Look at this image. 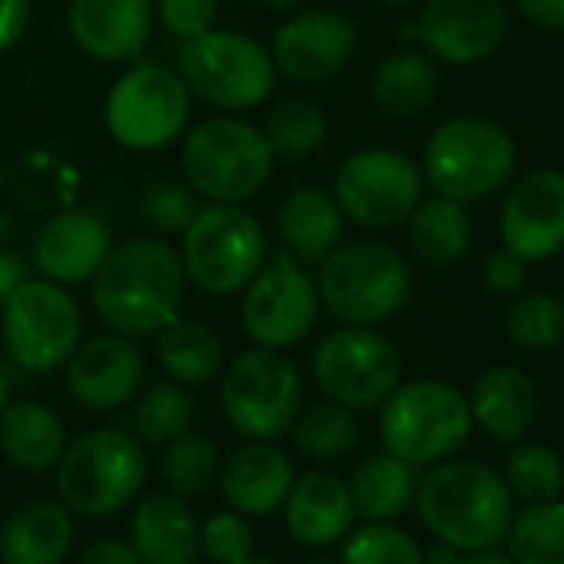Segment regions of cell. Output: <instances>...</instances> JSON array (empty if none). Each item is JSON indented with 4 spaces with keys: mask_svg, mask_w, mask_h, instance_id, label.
<instances>
[{
    "mask_svg": "<svg viewBox=\"0 0 564 564\" xmlns=\"http://www.w3.org/2000/svg\"><path fill=\"white\" fill-rule=\"evenodd\" d=\"M286 528L306 547H329L352 528L356 508L349 485L333 471H306L286 495Z\"/></svg>",
    "mask_w": 564,
    "mask_h": 564,
    "instance_id": "obj_24",
    "label": "cell"
},
{
    "mask_svg": "<svg viewBox=\"0 0 564 564\" xmlns=\"http://www.w3.org/2000/svg\"><path fill=\"white\" fill-rule=\"evenodd\" d=\"M183 170L189 189L209 203H246L269 183L272 150L252 123L209 117L186 137Z\"/></svg>",
    "mask_w": 564,
    "mask_h": 564,
    "instance_id": "obj_8",
    "label": "cell"
},
{
    "mask_svg": "<svg viewBox=\"0 0 564 564\" xmlns=\"http://www.w3.org/2000/svg\"><path fill=\"white\" fill-rule=\"evenodd\" d=\"M219 448L209 435L199 432H183L173 442H166L163 458H160V475L166 491L180 498H196L206 495L219 481Z\"/></svg>",
    "mask_w": 564,
    "mask_h": 564,
    "instance_id": "obj_33",
    "label": "cell"
},
{
    "mask_svg": "<svg viewBox=\"0 0 564 564\" xmlns=\"http://www.w3.org/2000/svg\"><path fill=\"white\" fill-rule=\"evenodd\" d=\"M176 74L189 97H199L219 110L259 107L275 90L272 54L259 41L236 31H206L183 41Z\"/></svg>",
    "mask_w": 564,
    "mask_h": 564,
    "instance_id": "obj_10",
    "label": "cell"
},
{
    "mask_svg": "<svg viewBox=\"0 0 564 564\" xmlns=\"http://www.w3.org/2000/svg\"><path fill=\"white\" fill-rule=\"evenodd\" d=\"M458 564H514V561L498 554V551H491V547H485V551H468Z\"/></svg>",
    "mask_w": 564,
    "mask_h": 564,
    "instance_id": "obj_50",
    "label": "cell"
},
{
    "mask_svg": "<svg viewBox=\"0 0 564 564\" xmlns=\"http://www.w3.org/2000/svg\"><path fill=\"white\" fill-rule=\"evenodd\" d=\"M505 333L528 352H547L564 343V303L547 293H524L511 303Z\"/></svg>",
    "mask_w": 564,
    "mask_h": 564,
    "instance_id": "obj_39",
    "label": "cell"
},
{
    "mask_svg": "<svg viewBox=\"0 0 564 564\" xmlns=\"http://www.w3.org/2000/svg\"><path fill=\"white\" fill-rule=\"evenodd\" d=\"M518 150L505 127L485 117H455L435 127L422 153V176L438 196L475 203L514 176Z\"/></svg>",
    "mask_w": 564,
    "mask_h": 564,
    "instance_id": "obj_4",
    "label": "cell"
},
{
    "mask_svg": "<svg viewBox=\"0 0 564 564\" xmlns=\"http://www.w3.org/2000/svg\"><path fill=\"white\" fill-rule=\"evenodd\" d=\"M505 31V0H429L415 28L425 54L452 67L488 61L501 47Z\"/></svg>",
    "mask_w": 564,
    "mask_h": 564,
    "instance_id": "obj_16",
    "label": "cell"
},
{
    "mask_svg": "<svg viewBox=\"0 0 564 564\" xmlns=\"http://www.w3.org/2000/svg\"><path fill=\"white\" fill-rule=\"evenodd\" d=\"M296 481L290 455L272 442L252 438L239 445L219 468V488L232 511L239 514H269L282 508Z\"/></svg>",
    "mask_w": 564,
    "mask_h": 564,
    "instance_id": "obj_22",
    "label": "cell"
},
{
    "mask_svg": "<svg viewBox=\"0 0 564 564\" xmlns=\"http://www.w3.org/2000/svg\"><path fill=\"white\" fill-rule=\"evenodd\" d=\"M319 319L316 279L290 249L269 252L242 296V329L262 349H290L303 343Z\"/></svg>",
    "mask_w": 564,
    "mask_h": 564,
    "instance_id": "obj_14",
    "label": "cell"
},
{
    "mask_svg": "<svg viewBox=\"0 0 564 564\" xmlns=\"http://www.w3.org/2000/svg\"><path fill=\"white\" fill-rule=\"evenodd\" d=\"M409 242L425 265H452L471 246V219L465 203L448 196L419 199L409 213Z\"/></svg>",
    "mask_w": 564,
    "mask_h": 564,
    "instance_id": "obj_30",
    "label": "cell"
},
{
    "mask_svg": "<svg viewBox=\"0 0 564 564\" xmlns=\"http://www.w3.org/2000/svg\"><path fill=\"white\" fill-rule=\"evenodd\" d=\"M326 133H329L326 113L310 100H290L275 107L262 127V137L272 156H282V160L313 156L326 143Z\"/></svg>",
    "mask_w": 564,
    "mask_h": 564,
    "instance_id": "obj_35",
    "label": "cell"
},
{
    "mask_svg": "<svg viewBox=\"0 0 564 564\" xmlns=\"http://www.w3.org/2000/svg\"><path fill=\"white\" fill-rule=\"evenodd\" d=\"M31 24V0H0V54L21 44Z\"/></svg>",
    "mask_w": 564,
    "mask_h": 564,
    "instance_id": "obj_45",
    "label": "cell"
},
{
    "mask_svg": "<svg viewBox=\"0 0 564 564\" xmlns=\"http://www.w3.org/2000/svg\"><path fill=\"white\" fill-rule=\"evenodd\" d=\"M239 564H272V561H262V557H246V561H239Z\"/></svg>",
    "mask_w": 564,
    "mask_h": 564,
    "instance_id": "obj_54",
    "label": "cell"
},
{
    "mask_svg": "<svg viewBox=\"0 0 564 564\" xmlns=\"http://www.w3.org/2000/svg\"><path fill=\"white\" fill-rule=\"evenodd\" d=\"M514 564H564V501H534L508 524Z\"/></svg>",
    "mask_w": 564,
    "mask_h": 564,
    "instance_id": "obj_34",
    "label": "cell"
},
{
    "mask_svg": "<svg viewBox=\"0 0 564 564\" xmlns=\"http://www.w3.org/2000/svg\"><path fill=\"white\" fill-rule=\"evenodd\" d=\"M422 183V170L405 153L389 147H366L343 160L336 170L333 196L352 223L389 229L409 219V213L419 206Z\"/></svg>",
    "mask_w": 564,
    "mask_h": 564,
    "instance_id": "obj_15",
    "label": "cell"
},
{
    "mask_svg": "<svg viewBox=\"0 0 564 564\" xmlns=\"http://www.w3.org/2000/svg\"><path fill=\"white\" fill-rule=\"evenodd\" d=\"M313 379L329 402L369 412L402 382V356L376 326H343L316 346Z\"/></svg>",
    "mask_w": 564,
    "mask_h": 564,
    "instance_id": "obj_13",
    "label": "cell"
},
{
    "mask_svg": "<svg viewBox=\"0 0 564 564\" xmlns=\"http://www.w3.org/2000/svg\"><path fill=\"white\" fill-rule=\"evenodd\" d=\"M419 488V475L415 465L386 452V455H372L366 458L349 481V498L359 518L366 521H392L399 518L409 501L415 498Z\"/></svg>",
    "mask_w": 564,
    "mask_h": 564,
    "instance_id": "obj_29",
    "label": "cell"
},
{
    "mask_svg": "<svg viewBox=\"0 0 564 564\" xmlns=\"http://www.w3.org/2000/svg\"><path fill=\"white\" fill-rule=\"evenodd\" d=\"M219 405L236 432L272 442L293 429L303 409L300 369L279 349H246L223 372Z\"/></svg>",
    "mask_w": 564,
    "mask_h": 564,
    "instance_id": "obj_9",
    "label": "cell"
},
{
    "mask_svg": "<svg viewBox=\"0 0 564 564\" xmlns=\"http://www.w3.org/2000/svg\"><path fill=\"white\" fill-rule=\"evenodd\" d=\"M193 419L196 405L180 382H156L133 405V432L150 445H166L176 435L189 432Z\"/></svg>",
    "mask_w": 564,
    "mask_h": 564,
    "instance_id": "obj_36",
    "label": "cell"
},
{
    "mask_svg": "<svg viewBox=\"0 0 564 564\" xmlns=\"http://www.w3.org/2000/svg\"><path fill=\"white\" fill-rule=\"evenodd\" d=\"M74 544V514L61 501H28L0 528L4 564H61Z\"/></svg>",
    "mask_w": 564,
    "mask_h": 564,
    "instance_id": "obj_25",
    "label": "cell"
},
{
    "mask_svg": "<svg viewBox=\"0 0 564 564\" xmlns=\"http://www.w3.org/2000/svg\"><path fill=\"white\" fill-rule=\"evenodd\" d=\"M130 547L143 564H193L199 524L186 498L173 491L143 495L130 514Z\"/></svg>",
    "mask_w": 564,
    "mask_h": 564,
    "instance_id": "obj_23",
    "label": "cell"
},
{
    "mask_svg": "<svg viewBox=\"0 0 564 564\" xmlns=\"http://www.w3.org/2000/svg\"><path fill=\"white\" fill-rule=\"evenodd\" d=\"M67 448V429L61 415L44 402H8L0 412V452L21 471L57 468Z\"/></svg>",
    "mask_w": 564,
    "mask_h": 564,
    "instance_id": "obj_28",
    "label": "cell"
},
{
    "mask_svg": "<svg viewBox=\"0 0 564 564\" xmlns=\"http://www.w3.org/2000/svg\"><path fill=\"white\" fill-rule=\"evenodd\" d=\"M196 209H199L196 196L189 193L186 183H176V180H156L140 196L143 223L163 236H176V232L183 236V229L193 223Z\"/></svg>",
    "mask_w": 564,
    "mask_h": 564,
    "instance_id": "obj_41",
    "label": "cell"
},
{
    "mask_svg": "<svg viewBox=\"0 0 564 564\" xmlns=\"http://www.w3.org/2000/svg\"><path fill=\"white\" fill-rule=\"evenodd\" d=\"M359 34L343 11H306L275 31L272 64L275 74L296 84H326L356 57Z\"/></svg>",
    "mask_w": 564,
    "mask_h": 564,
    "instance_id": "obj_17",
    "label": "cell"
},
{
    "mask_svg": "<svg viewBox=\"0 0 564 564\" xmlns=\"http://www.w3.org/2000/svg\"><path fill=\"white\" fill-rule=\"evenodd\" d=\"M104 120L123 150H163L186 133L189 90L176 70L160 64H137L110 87Z\"/></svg>",
    "mask_w": 564,
    "mask_h": 564,
    "instance_id": "obj_12",
    "label": "cell"
},
{
    "mask_svg": "<svg viewBox=\"0 0 564 564\" xmlns=\"http://www.w3.org/2000/svg\"><path fill=\"white\" fill-rule=\"evenodd\" d=\"M316 290L319 306L343 326H379L405 310L412 269L386 242H349L323 259Z\"/></svg>",
    "mask_w": 564,
    "mask_h": 564,
    "instance_id": "obj_3",
    "label": "cell"
},
{
    "mask_svg": "<svg viewBox=\"0 0 564 564\" xmlns=\"http://www.w3.org/2000/svg\"><path fill=\"white\" fill-rule=\"evenodd\" d=\"M150 0H70L67 28L74 44L100 64L137 61L150 41Z\"/></svg>",
    "mask_w": 564,
    "mask_h": 564,
    "instance_id": "obj_21",
    "label": "cell"
},
{
    "mask_svg": "<svg viewBox=\"0 0 564 564\" xmlns=\"http://www.w3.org/2000/svg\"><path fill=\"white\" fill-rule=\"evenodd\" d=\"M471 422L485 429V435L498 442L521 438L538 415L534 382L514 366H491L478 376L471 389Z\"/></svg>",
    "mask_w": 564,
    "mask_h": 564,
    "instance_id": "obj_26",
    "label": "cell"
},
{
    "mask_svg": "<svg viewBox=\"0 0 564 564\" xmlns=\"http://www.w3.org/2000/svg\"><path fill=\"white\" fill-rule=\"evenodd\" d=\"M415 508L422 524L458 551L495 547L511 518L514 495L505 478L485 462H435V468L415 488Z\"/></svg>",
    "mask_w": 564,
    "mask_h": 564,
    "instance_id": "obj_2",
    "label": "cell"
},
{
    "mask_svg": "<svg viewBox=\"0 0 564 564\" xmlns=\"http://www.w3.org/2000/svg\"><path fill=\"white\" fill-rule=\"evenodd\" d=\"M481 282H485V290L495 293V296H518L524 290V282H528V262L521 256H514L511 249L491 252L485 259Z\"/></svg>",
    "mask_w": 564,
    "mask_h": 564,
    "instance_id": "obj_44",
    "label": "cell"
},
{
    "mask_svg": "<svg viewBox=\"0 0 564 564\" xmlns=\"http://www.w3.org/2000/svg\"><path fill=\"white\" fill-rule=\"evenodd\" d=\"M156 359L166 376L180 386H203L223 369V343L203 323L176 319L163 333H156Z\"/></svg>",
    "mask_w": 564,
    "mask_h": 564,
    "instance_id": "obj_32",
    "label": "cell"
},
{
    "mask_svg": "<svg viewBox=\"0 0 564 564\" xmlns=\"http://www.w3.org/2000/svg\"><path fill=\"white\" fill-rule=\"evenodd\" d=\"M379 432L386 452L412 465H435L465 445L471 409L455 386L442 379H412L399 382L382 402Z\"/></svg>",
    "mask_w": 564,
    "mask_h": 564,
    "instance_id": "obj_7",
    "label": "cell"
},
{
    "mask_svg": "<svg viewBox=\"0 0 564 564\" xmlns=\"http://www.w3.org/2000/svg\"><path fill=\"white\" fill-rule=\"evenodd\" d=\"M505 485L514 498L534 505V501H551L564 488V465L561 458L538 442H521L511 448L505 462Z\"/></svg>",
    "mask_w": 564,
    "mask_h": 564,
    "instance_id": "obj_38",
    "label": "cell"
},
{
    "mask_svg": "<svg viewBox=\"0 0 564 564\" xmlns=\"http://www.w3.org/2000/svg\"><path fill=\"white\" fill-rule=\"evenodd\" d=\"M113 246L110 226L90 209H64L47 216L34 232V265L61 286L94 279Z\"/></svg>",
    "mask_w": 564,
    "mask_h": 564,
    "instance_id": "obj_20",
    "label": "cell"
},
{
    "mask_svg": "<svg viewBox=\"0 0 564 564\" xmlns=\"http://www.w3.org/2000/svg\"><path fill=\"white\" fill-rule=\"evenodd\" d=\"M386 4H412V0H386Z\"/></svg>",
    "mask_w": 564,
    "mask_h": 564,
    "instance_id": "obj_55",
    "label": "cell"
},
{
    "mask_svg": "<svg viewBox=\"0 0 564 564\" xmlns=\"http://www.w3.org/2000/svg\"><path fill=\"white\" fill-rule=\"evenodd\" d=\"M514 8L534 28L564 34V0H514Z\"/></svg>",
    "mask_w": 564,
    "mask_h": 564,
    "instance_id": "obj_47",
    "label": "cell"
},
{
    "mask_svg": "<svg viewBox=\"0 0 564 564\" xmlns=\"http://www.w3.org/2000/svg\"><path fill=\"white\" fill-rule=\"evenodd\" d=\"M256 547V531L239 511H213L203 528H199V551L213 564H239L252 557Z\"/></svg>",
    "mask_w": 564,
    "mask_h": 564,
    "instance_id": "obj_42",
    "label": "cell"
},
{
    "mask_svg": "<svg viewBox=\"0 0 564 564\" xmlns=\"http://www.w3.org/2000/svg\"><path fill=\"white\" fill-rule=\"evenodd\" d=\"M343 564H425L422 544L389 521H366L346 534Z\"/></svg>",
    "mask_w": 564,
    "mask_h": 564,
    "instance_id": "obj_40",
    "label": "cell"
},
{
    "mask_svg": "<svg viewBox=\"0 0 564 564\" xmlns=\"http://www.w3.org/2000/svg\"><path fill=\"white\" fill-rule=\"evenodd\" d=\"M147 481V452L137 435L94 429L70 442L57 462V491L64 505L87 518H107L130 505Z\"/></svg>",
    "mask_w": 564,
    "mask_h": 564,
    "instance_id": "obj_6",
    "label": "cell"
},
{
    "mask_svg": "<svg viewBox=\"0 0 564 564\" xmlns=\"http://www.w3.org/2000/svg\"><path fill=\"white\" fill-rule=\"evenodd\" d=\"M80 564H143L137 557V551L130 547V541L120 538H97L84 547Z\"/></svg>",
    "mask_w": 564,
    "mask_h": 564,
    "instance_id": "obj_46",
    "label": "cell"
},
{
    "mask_svg": "<svg viewBox=\"0 0 564 564\" xmlns=\"http://www.w3.org/2000/svg\"><path fill=\"white\" fill-rule=\"evenodd\" d=\"M156 18L173 37L193 41L216 28V0H156Z\"/></svg>",
    "mask_w": 564,
    "mask_h": 564,
    "instance_id": "obj_43",
    "label": "cell"
},
{
    "mask_svg": "<svg viewBox=\"0 0 564 564\" xmlns=\"http://www.w3.org/2000/svg\"><path fill=\"white\" fill-rule=\"evenodd\" d=\"M300 4V0H259V8H265V11H293Z\"/></svg>",
    "mask_w": 564,
    "mask_h": 564,
    "instance_id": "obj_51",
    "label": "cell"
},
{
    "mask_svg": "<svg viewBox=\"0 0 564 564\" xmlns=\"http://www.w3.org/2000/svg\"><path fill=\"white\" fill-rule=\"evenodd\" d=\"M438 94L435 61L422 51H395L372 74V97L392 117L422 113Z\"/></svg>",
    "mask_w": 564,
    "mask_h": 564,
    "instance_id": "obj_31",
    "label": "cell"
},
{
    "mask_svg": "<svg viewBox=\"0 0 564 564\" xmlns=\"http://www.w3.org/2000/svg\"><path fill=\"white\" fill-rule=\"evenodd\" d=\"M425 554V564H458L462 561V551L458 547H452V544H445V541H435L429 551H422Z\"/></svg>",
    "mask_w": 564,
    "mask_h": 564,
    "instance_id": "obj_49",
    "label": "cell"
},
{
    "mask_svg": "<svg viewBox=\"0 0 564 564\" xmlns=\"http://www.w3.org/2000/svg\"><path fill=\"white\" fill-rule=\"evenodd\" d=\"M265 256V229L239 203H209L183 229V272L206 296L242 293Z\"/></svg>",
    "mask_w": 564,
    "mask_h": 564,
    "instance_id": "obj_5",
    "label": "cell"
},
{
    "mask_svg": "<svg viewBox=\"0 0 564 564\" xmlns=\"http://www.w3.org/2000/svg\"><path fill=\"white\" fill-rule=\"evenodd\" d=\"M67 366L70 395L94 412H110L137 399L143 386V352L130 343V336L107 333L80 343Z\"/></svg>",
    "mask_w": 564,
    "mask_h": 564,
    "instance_id": "obj_19",
    "label": "cell"
},
{
    "mask_svg": "<svg viewBox=\"0 0 564 564\" xmlns=\"http://www.w3.org/2000/svg\"><path fill=\"white\" fill-rule=\"evenodd\" d=\"M8 402H11V386H8V376L0 372V412L8 409Z\"/></svg>",
    "mask_w": 564,
    "mask_h": 564,
    "instance_id": "obj_52",
    "label": "cell"
},
{
    "mask_svg": "<svg viewBox=\"0 0 564 564\" xmlns=\"http://www.w3.org/2000/svg\"><path fill=\"white\" fill-rule=\"evenodd\" d=\"M186 272L180 252L156 236H133L110 246L94 272V313L110 333L156 336L180 319Z\"/></svg>",
    "mask_w": 564,
    "mask_h": 564,
    "instance_id": "obj_1",
    "label": "cell"
},
{
    "mask_svg": "<svg viewBox=\"0 0 564 564\" xmlns=\"http://www.w3.org/2000/svg\"><path fill=\"white\" fill-rule=\"evenodd\" d=\"M24 279H28V265L11 249L0 246V306L14 296V290L21 286Z\"/></svg>",
    "mask_w": 564,
    "mask_h": 564,
    "instance_id": "obj_48",
    "label": "cell"
},
{
    "mask_svg": "<svg viewBox=\"0 0 564 564\" xmlns=\"http://www.w3.org/2000/svg\"><path fill=\"white\" fill-rule=\"evenodd\" d=\"M293 429H296L300 452H306L310 458H319V462H336V458L349 455L359 442L356 415H352V409H346L339 402H319V405L300 412Z\"/></svg>",
    "mask_w": 564,
    "mask_h": 564,
    "instance_id": "obj_37",
    "label": "cell"
},
{
    "mask_svg": "<svg viewBox=\"0 0 564 564\" xmlns=\"http://www.w3.org/2000/svg\"><path fill=\"white\" fill-rule=\"evenodd\" d=\"M310 564H343L339 557H329V554H319V557H313Z\"/></svg>",
    "mask_w": 564,
    "mask_h": 564,
    "instance_id": "obj_53",
    "label": "cell"
},
{
    "mask_svg": "<svg viewBox=\"0 0 564 564\" xmlns=\"http://www.w3.org/2000/svg\"><path fill=\"white\" fill-rule=\"evenodd\" d=\"M4 310V346L28 372L61 369L84 339V313L54 279H24Z\"/></svg>",
    "mask_w": 564,
    "mask_h": 564,
    "instance_id": "obj_11",
    "label": "cell"
},
{
    "mask_svg": "<svg viewBox=\"0 0 564 564\" xmlns=\"http://www.w3.org/2000/svg\"><path fill=\"white\" fill-rule=\"evenodd\" d=\"M501 242L524 262L564 249V173L531 170L501 203Z\"/></svg>",
    "mask_w": 564,
    "mask_h": 564,
    "instance_id": "obj_18",
    "label": "cell"
},
{
    "mask_svg": "<svg viewBox=\"0 0 564 564\" xmlns=\"http://www.w3.org/2000/svg\"><path fill=\"white\" fill-rule=\"evenodd\" d=\"M275 229L286 249L300 259H326L346 229V213L336 196L319 186H300L275 209Z\"/></svg>",
    "mask_w": 564,
    "mask_h": 564,
    "instance_id": "obj_27",
    "label": "cell"
}]
</instances>
